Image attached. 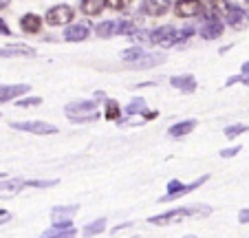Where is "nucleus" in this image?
Wrapping results in <instances>:
<instances>
[{"label":"nucleus","mask_w":249,"mask_h":238,"mask_svg":"<svg viewBox=\"0 0 249 238\" xmlns=\"http://www.w3.org/2000/svg\"><path fill=\"white\" fill-rule=\"evenodd\" d=\"M212 207L207 205H188V207H177V210H168L163 214L150 216L148 223L152 225H170V223H179V220L188 219V216H210Z\"/></svg>","instance_id":"f257e3e1"},{"label":"nucleus","mask_w":249,"mask_h":238,"mask_svg":"<svg viewBox=\"0 0 249 238\" xmlns=\"http://www.w3.org/2000/svg\"><path fill=\"white\" fill-rule=\"evenodd\" d=\"M203 24L198 27V36L203 40H216L223 36L225 31V24L221 22V18L216 16V11H203Z\"/></svg>","instance_id":"f03ea898"},{"label":"nucleus","mask_w":249,"mask_h":238,"mask_svg":"<svg viewBox=\"0 0 249 238\" xmlns=\"http://www.w3.org/2000/svg\"><path fill=\"white\" fill-rule=\"evenodd\" d=\"M207 174H203V177H198L196 181H192V183H181L179 179H174V181H170L168 183V194L161 199V203H168V201H174V199H181V196H185V194H190V192H194L196 187H201L203 183H207Z\"/></svg>","instance_id":"7ed1b4c3"},{"label":"nucleus","mask_w":249,"mask_h":238,"mask_svg":"<svg viewBox=\"0 0 249 238\" xmlns=\"http://www.w3.org/2000/svg\"><path fill=\"white\" fill-rule=\"evenodd\" d=\"M150 42L157 44V47L170 49L179 42V29L170 27V24H163V27H157L150 31Z\"/></svg>","instance_id":"20e7f679"},{"label":"nucleus","mask_w":249,"mask_h":238,"mask_svg":"<svg viewBox=\"0 0 249 238\" xmlns=\"http://www.w3.org/2000/svg\"><path fill=\"white\" fill-rule=\"evenodd\" d=\"M73 16H75V11L71 9L69 5H55L47 11L44 20H47V24H51V27H62V24H69L71 27Z\"/></svg>","instance_id":"39448f33"},{"label":"nucleus","mask_w":249,"mask_h":238,"mask_svg":"<svg viewBox=\"0 0 249 238\" xmlns=\"http://www.w3.org/2000/svg\"><path fill=\"white\" fill-rule=\"evenodd\" d=\"M14 130H24V132H33V135H55L57 126L47 122H14L11 124Z\"/></svg>","instance_id":"423d86ee"},{"label":"nucleus","mask_w":249,"mask_h":238,"mask_svg":"<svg viewBox=\"0 0 249 238\" xmlns=\"http://www.w3.org/2000/svg\"><path fill=\"white\" fill-rule=\"evenodd\" d=\"M95 108H97V102H95V99H82V102L66 104L64 112L69 115L71 122H73V119H77V117H86V115H90V112H95Z\"/></svg>","instance_id":"0eeeda50"},{"label":"nucleus","mask_w":249,"mask_h":238,"mask_svg":"<svg viewBox=\"0 0 249 238\" xmlns=\"http://www.w3.org/2000/svg\"><path fill=\"white\" fill-rule=\"evenodd\" d=\"M225 20H227V24L230 27H234V29H240L245 22H247V11H243V7H238L236 2H225Z\"/></svg>","instance_id":"6e6552de"},{"label":"nucleus","mask_w":249,"mask_h":238,"mask_svg":"<svg viewBox=\"0 0 249 238\" xmlns=\"http://www.w3.org/2000/svg\"><path fill=\"white\" fill-rule=\"evenodd\" d=\"M27 187L24 179H2L0 181V199H11Z\"/></svg>","instance_id":"1a4fd4ad"},{"label":"nucleus","mask_w":249,"mask_h":238,"mask_svg":"<svg viewBox=\"0 0 249 238\" xmlns=\"http://www.w3.org/2000/svg\"><path fill=\"white\" fill-rule=\"evenodd\" d=\"M174 14L179 16V18L201 16L203 14V5L201 2H194V0H183V2H177V5H174Z\"/></svg>","instance_id":"9d476101"},{"label":"nucleus","mask_w":249,"mask_h":238,"mask_svg":"<svg viewBox=\"0 0 249 238\" xmlns=\"http://www.w3.org/2000/svg\"><path fill=\"white\" fill-rule=\"evenodd\" d=\"M24 93H29V84H0V104L11 102V99L20 97Z\"/></svg>","instance_id":"9b49d317"},{"label":"nucleus","mask_w":249,"mask_h":238,"mask_svg":"<svg viewBox=\"0 0 249 238\" xmlns=\"http://www.w3.org/2000/svg\"><path fill=\"white\" fill-rule=\"evenodd\" d=\"M89 36H90L89 24H71L69 29H64V40H69V42H82Z\"/></svg>","instance_id":"f8f14e48"},{"label":"nucleus","mask_w":249,"mask_h":238,"mask_svg":"<svg viewBox=\"0 0 249 238\" xmlns=\"http://www.w3.org/2000/svg\"><path fill=\"white\" fill-rule=\"evenodd\" d=\"M168 2L165 0H143L139 5V11L146 16H163L168 11Z\"/></svg>","instance_id":"ddd939ff"},{"label":"nucleus","mask_w":249,"mask_h":238,"mask_svg":"<svg viewBox=\"0 0 249 238\" xmlns=\"http://www.w3.org/2000/svg\"><path fill=\"white\" fill-rule=\"evenodd\" d=\"M170 84H172L174 89H179L181 93H194V91H196V79H194V75H174V77H170Z\"/></svg>","instance_id":"4468645a"},{"label":"nucleus","mask_w":249,"mask_h":238,"mask_svg":"<svg viewBox=\"0 0 249 238\" xmlns=\"http://www.w3.org/2000/svg\"><path fill=\"white\" fill-rule=\"evenodd\" d=\"M20 29H22L24 33H40V29H42V18L36 14H24L22 18H20Z\"/></svg>","instance_id":"2eb2a0df"},{"label":"nucleus","mask_w":249,"mask_h":238,"mask_svg":"<svg viewBox=\"0 0 249 238\" xmlns=\"http://www.w3.org/2000/svg\"><path fill=\"white\" fill-rule=\"evenodd\" d=\"M194 128H196V119H188V122H179V124H174V126H170L168 135L170 137H185V135H190Z\"/></svg>","instance_id":"dca6fc26"},{"label":"nucleus","mask_w":249,"mask_h":238,"mask_svg":"<svg viewBox=\"0 0 249 238\" xmlns=\"http://www.w3.org/2000/svg\"><path fill=\"white\" fill-rule=\"evenodd\" d=\"M77 212V205H57L51 210V216L55 223H66V220H71V216Z\"/></svg>","instance_id":"f3484780"},{"label":"nucleus","mask_w":249,"mask_h":238,"mask_svg":"<svg viewBox=\"0 0 249 238\" xmlns=\"http://www.w3.org/2000/svg\"><path fill=\"white\" fill-rule=\"evenodd\" d=\"M80 9H82V14H86V16H99L106 9V2H104V0H82Z\"/></svg>","instance_id":"a211bd4d"},{"label":"nucleus","mask_w":249,"mask_h":238,"mask_svg":"<svg viewBox=\"0 0 249 238\" xmlns=\"http://www.w3.org/2000/svg\"><path fill=\"white\" fill-rule=\"evenodd\" d=\"M161 62H165V55H163V53H146V55H143V57H141V60L135 64V69H152V66L161 64Z\"/></svg>","instance_id":"6ab92c4d"},{"label":"nucleus","mask_w":249,"mask_h":238,"mask_svg":"<svg viewBox=\"0 0 249 238\" xmlns=\"http://www.w3.org/2000/svg\"><path fill=\"white\" fill-rule=\"evenodd\" d=\"M115 24H117V29H115V36H128L130 37L135 31H139V24L132 22V20H115Z\"/></svg>","instance_id":"aec40b11"},{"label":"nucleus","mask_w":249,"mask_h":238,"mask_svg":"<svg viewBox=\"0 0 249 238\" xmlns=\"http://www.w3.org/2000/svg\"><path fill=\"white\" fill-rule=\"evenodd\" d=\"M124 112H126V115H143L146 117L148 115V106H146L143 99H132V102L124 108Z\"/></svg>","instance_id":"412c9836"},{"label":"nucleus","mask_w":249,"mask_h":238,"mask_svg":"<svg viewBox=\"0 0 249 238\" xmlns=\"http://www.w3.org/2000/svg\"><path fill=\"white\" fill-rule=\"evenodd\" d=\"M143 55H146V51H143L139 44H135V47H130V49H126V51H122V60L132 62V64H137V62H139Z\"/></svg>","instance_id":"4be33fe9"},{"label":"nucleus","mask_w":249,"mask_h":238,"mask_svg":"<svg viewBox=\"0 0 249 238\" xmlns=\"http://www.w3.org/2000/svg\"><path fill=\"white\" fill-rule=\"evenodd\" d=\"M104 229H106V219H97V220H93V223H89L84 229H82V234H84L86 238H90V236H97V234H102Z\"/></svg>","instance_id":"5701e85b"},{"label":"nucleus","mask_w":249,"mask_h":238,"mask_svg":"<svg viewBox=\"0 0 249 238\" xmlns=\"http://www.w3.org/2000/svg\"><path fill=\"white\" fill-rule=\"evenodd\" d=\"M115 29H117L115 20H106V22H99L97 27H95V33H97L99 37H113L115 36Z\"/></svg>","instance_id":"b1692460"},{"label":"nucleus","mask_w":249,"mask_h":238,"mask_svg":"<svg viewBox=\"0 0 249 238\" xmlns=\"http://www.w3.org/2000/svg\"><path fill=\"white\" fill-rule=\"evenodd\" d=\"M104 117H106V119H113V122L122 117V108H119L117 99H106V110H104Z\"/></svg>","instance_id":"393cba45"},{"label":"nucleus","mask_w":249,"mask_h":238,"mask_svg":"<svg viewBox=\"0 0 249 238\" xmlns=\"http://www.w3.org/2000/svg\"><path fill=\"white\" fill-rule=\"evenodd\" d=\"M243 132H249V126H245V124H231V126L225 128V132H223V135H225L227 139H234V137L243 135Z\"/></svg>","instance_id":"a878e982"},{"label":"nucleus","mask_w":249,"mask_h":238,"mask_svg":"<svg viewBox=\"0 0 249 238\" xmlns=\"http://www.w3.org/2000/svg\"><path fill=\"white\" fill-rule=\"evenodd\" d=\"M42 104V97H27V99H16V106L18 108H33Z\"/></svg>","instance_id":"bb28decb"},{"label":"nucleus","mask_w":249,"mask_h":238,"mask_svg":"<svg viewBox=\"0 0 249 238\" xmlns=\"http://www.w3.org/2000/svg\"><path fill=\"white\" fill-rule=\"evenodd\" d=\"M194 36V27H183L179 29V42H177V47H183V44H188V40Z\"/></svg>","instance_id":"cd10ccee"},{"label":"nucleus","mask_w":249,"mask_h":238,"mask_svg":"<svg viewBox=\"0 0 249 238\" xmlns=\"http://www.w3.org/2000/svg\"><path fill=\"white\" fill-rule=\"evenodd\" d=\"M128 5H130L128 0H108V2H106V7H108V9H117V11L128 9Z\"/></svg>","instance_id":"c85d7f7f"},{"label":"nucleus","mask_w":249,"mask_h":238,"mask_svg":"<svg viewBox=\"0 0 249 238\" xmlns=\"http://www.w3.org/2000/svg\"><path fill=\"white\" fill-rule=\"evenodd\" d=\"M57 179H53V181H36V179H33V181H27V187H53V185H57Z\"/></svg>","instance_id":"c756f323"},{"label":"nucleus","mask_w":249,"mask_h":238,"mask_svg":"<svg viewBox=\"0 0 249 238\" xmlns=\"http://www.w3.org/2000/svg\"><path fill=\"white\" fill-rule=\"evenodd\" d=\"M238 152H240V146H234V148H225V150H221V157H223V159H230V157H236Z\"/></svg>","instance_id":"7c9ffc66"},{"label":"nucleus","mask_w":249,"mask_h":238,"mask_svg":"<svg viewBox=\"0 0 249 238\" xmlns=\"http://www.w3.org/2000/svg\"><path fill=\"white\" fill-rule=\"evenodd\" d=\"M238 223L240 225H249V210H240L238 212Z\"/></svg>","instance_id":"2f4dec72"},{"label":"nucleus","mask_w":249,"mask_h":238,"mask_svg":"<svg viewBox=\"0 0 249 238\" xmlns=\"http://www.w3.org/2000/svg\"><path fill=\"white\" fill-rule=\"evenodd\" d=\"M75 229H69V232H62V234H55V236H51V238H75Z\"/></svg>","instance_id":"473e14b6"},{"label":"nucleus","mask_w":249,"mask_h":238,"mask_svg":"<svg viewBox=\"0 0 249 238\" xmlns=\"http://www.w3.org/2000/svg\"><path fill=\"white\" fill-rule=\"evenodd\" d=\"M0 33H2V36H11V29L7 27L5 20H0Z\"/></svg>","instance_id":"72a5a7b5"},{"label":"nucleus","mask_w":249,"mask_h":238,"mask_svg":"<svg viewBox=\"0 0 249 238\" xmlns=\"http://www.w3.org/2000/svg\"><path fill=\"white\" fill-rule=\"evenodd\" d=\"M243 75H249V62H245L243 64Z\"/></svg>","instance_id":"f704fd0d"},{"label":"nucleus","mask_w":249,"mask_h":238,"mask_svg":"<svg viewBox=\"0 0 249 238\" xmlns=\"http://www.w3.org/2000/svg\"><path fill=\"white\" fill-rule=\"evenodd\" d=\"M7 7H9V2H7V0H0V9H7Z\"/></svg>","instance_id":"c9c22d12"},{"label":"nucleus","mask_w":249,"mask_h":238,"mask_svg":"<svg viewBox=\"0 0 249 238\" xmlns=\"http://www.w3.org/2000/svg\"><path fill=\"white\" fill-rule=\"evenodd\" d=\"M185 238H196V236H192V234H188V236H185Z\"/></svg>","instance_id":"e433bc0d"},{"label":"nucleus","mask_w":249,"mask_h":238,"mask_svg":"<svg viewBox=\"0 0 249 238\" xmlns=\"http://www.w3.org/2000/svg\"><path fill=\"white\" fill-rule=\"evenodd\" d=\"M135 238H137V236H135Z\"/></svg>","instance_id":"4c0bfd02"}]
</instances>
